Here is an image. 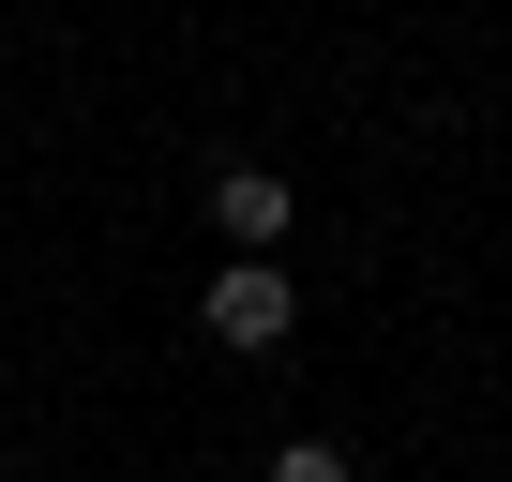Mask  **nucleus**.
<instances>
[{
  "instance_id": "nucleus-3",
  "label": "nucleus",
  "mask_w": 512,
  "mask_h": 482,
  "mask_svg": "<svg viewBox=\"0 0 512 482\" xmlns=\"http://www.w3.org/2000/svg\"><path fill=\"white\" fill-rule=\"evenodd\" d=\"M256 482H362V467H347L332 437H287V452H272V467H256Z\"/></svg>"
},
{
  "instance_id": "nucleus-1",
  "label": "nucleus",
  "mask_w": 512,
  "mask_h": 482,
  "mask_svg": "<svg viewBox=\"0 0 512 482\" xmlns=\"http://www.w3.org/2000/svg\"><path fill=\"white\" fill-rule=\"evenodd\" d=\"M196 332H211V347H241V362H272V347L302 332V287H287L272 257H226V272H211V302H196Z\"/></svg>"
},
{
  "instance_id": "nucleus-2",
  "label": "nucleus",
  "mask_w": 512,
  "mask_h": 482,
  "mask_svg": "<svg viewBox=\"0 0 512 482\" xmlns=\"http://www.w3.org/2000/svg\"><path fill=\"white\" fill-rule=\"evenodd\" d=\"M211 226L241 241V257H272V241H287V181H272V166H226V181H211Z\"/></svg>"
}]
</instances>
